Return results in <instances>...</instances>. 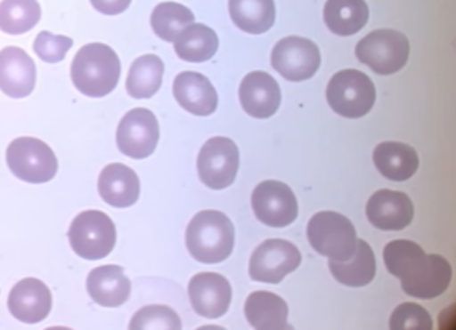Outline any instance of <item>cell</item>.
Wrapping results in <instances>:
<instances>
[{"mask_svg": "<svg viewBox=\"0 0 456 330\" xmlns=\"http://www.w3.org/2000/svg\"><path fill=\"white\" fill-rule=\"evenodd\" d=\"M387 270L402 281V289L417 299H435L450 287L453 270L440 254H427L420 245L396 239L385 245Z\"/></svg>", "mask_w": 456, "mask_h": 330, "instance_id": "1", "label": "cell"}, {"mask_svg": "<svg viewBox=\"0 0 456 330\" xmlns=\"http://www.w3.org/2000/svg\"><path fill=\"white\" fill-rule=\"evenodd\" d=\"M188 295L196 314L206 318H219L228 312L232 289L224 276L201 272L188 284Z\"/></svg>", "mask_w": 456, "mask_h": 330, "instance_id": "14", "label": "cell"}, {"mask_svg": "<svg viewBox=\"0 0 456 330\" xmlns=\"http://www.w3.org/2000/svg\"><path fill=\"white\" fill-rule=\"evenodd\" d=\"M234 226L226 214L215 209L198 213L186 228V247L196 261L217 264L234 249Z\"/></svg>", "mask_w": 456, "mask_h": 330, "instance_id": "3", "label": "cell"}, {"mask_svg": "<svg viewBox=\"0 0 456 330\" xmlns=\"http://www.w3.org/2000/svg\"><path fill=\"white\" fill-rule=\"evenodd\" d=\"M300 251L284 239H269L252 253L249 276L252 281L279 284L300 266Z\"/></svg>", "mask_w": 456, "mask_h": 330, "instance_id": "13", "label": "cell"}, {"mask_svg": "<svg viewBox=\"0 0 456 330\" xmlns=\"http://www.w3.org/2000/svg\"><path fill=\"white\" fill-rule=\"evenodd\" d=\"M413 214L411 199L400 191L380 189L367 203V218L373 228L382 231H402L409 228Z\"/></svg>", "mask_w": 456, "mask_h": 330, "instance_id": "15", "label": "cell"}, {"mask_svg": "<svg viewBox=\"0 0 456 330\" xmlns=\"http://www.w3.org/2000/svg\"><path fill=\"white\" fill-rule=\"evenodd\" d=\"M271 63L289 82H305L321 68V52L309 38L286 37L273 49Z\"/></svg>", "mask_w": 456, "mask_h": 330, "instance_id": "10", "label": "cell"}, {"mask_svg": "<svg viewBox=\"0 0 456 330\" xmlns=\"http://www.w3.org/2000/svg\"><path fill=\"white\" fill-rule=\"evenodd\" d=\"M175 50L181 60L201 63L216 55L219 38L213 28L205 24H191L175 38Z\"/></svg>", "mask_w": 456, "mask_h": 330, "instance_id": "27", "label": "cell"}, {"mask_svg": "<svg viewBox=\"0 0 456 330\" xmlns=\"http://www.w3.org/2000/svg\"><path fill=\"white\" fill-rule=\"evenodd\" d=\"M37 82L36 61L20 47L0 50V90L11 98L28 97Z\"/></svg>", "mask_w": 456, "mask_h": 330, "instance_id": "16", "label": "cell"}, {"mask_svg": "<svg viewBox=\"0 0 456 330\" xmlns=\"http://www.w3.org/2000/svg\"><path fill=\"white\" fill-rule=\"evenodd\" d=\"M86 291L102 307H120L128 301L132 282L120 266H100L90 270L86 278Z\"/></svg>", "mask_w": 456, "mask_h": 330, "instance_id": "21", "label": "cell"}, {"mask_svg": "<svg viewBox=\"0 0 456 330\" xmlns=\"http://www.w3.org/2000/svg\"><path fill=\"white\" fill-rule=\"evenodd\" d=\"M120 75V59L105 44H88L82 47L70 67L73 85L85 97H107L118 85Z\"/></svg>", "mask_w": 456, "mask_h": 330, "instance_id": "2", "label": "cell"}, {"mask_svg": "<svg viewBox=\"0 0 456 330\" xmlns=\"http://www.w3.org/2000/svg\"><path fill=\"white\" fill-rule=\"evenodd\" d=\"M165 63L158 55H142L133 61L126 78V92L136 100L157 95L163 84Z\"/></svg>", "mask_w": 456, "mask_h": 330, "instance_id": "28", "label": "cell"}, {"mask_svg": "<svg viewBox=\"0 0 456 330\" xmlns=\"http://www.w3.org/2000/svg\"><path fill=\"white\" fill-rule=\"evenodd\" d=\"M98 193L113 208H130L140 197V178L130 166L111 163L100 173Z\"/></svg>", "mask_w": 456, "mask_h": 330, "instance_id": "20", "label": "cell"}, {"mask_svg": "<svg viewBox=\"0 0 456 330\" xmlns=\"http://www.w3.org/2000/svg\"><path fill=\"white\" fill-rule=\"evenodd\" d=\"M69 241L75 254L98 261L109 256L117 245V228L103 211L88 209L72 221Z\"/></svg>", "mask_w": 456, "mask_h": 330, "instance_id": "6", "label": "cell"}, {"mask_svg": "<svg viewBox=\"0 0 456 330\" xmlns=\"http://www.w3.org/2000/svg\"><path fill=\"white\" fill-rule=\"evenodd\" d=\"M327 101L344 118H362L375 105V85L369 75L359 70H342L327 85Z\"/></svg>", "mask_w": 456, "mask_h": 330, "instance_id": "8", "label": "cell"}, {"mask_svg": "<svg viewBox=\"0 0 456 330\" xmlns=\"http://www.w3.org/2000/svg\"><path fill=\"white\" fill-rule=\"evenodd\" d=\"M159 141V125L153 111L133 109L121 118L117 130V145L125 157L148 158L155 153Z\"/></svg>", "mask_w": 456, "mask_h": 330, "instance_id": "12", "label": "cell"}, {"mask_svg": "<svg viewBox=\"0 0 456 330\" xmlns=\"http://www.w3.org/2000/svg\"><path fill=\"white\" fill-rule=\"evenodd\" d=\"M240 107L252 118L265 120L276 115L281 105V88L265 72H251L242 78L240 86Z\"/></svg>", "mask_w": 456, "mask_h": 330, "instance_id": "17", "label": "cell"}, {"mask_svg": "<svg viewBox=\"0 0 456 330\" xmlns=\"http://www.w3.org/2000/svg\"><path fill=\"white\" fill-rule=\"evenodd\" d=\"M373 163L375 168L387 180L407 181L419 170L420 159L417 151L409 145L398 141H385L375 148Z\"/></svg>", "mask_w": 456, "mask_h": 330, "instance_id": "22", "label": "cell"}, {"mask_svg": "<svg viewBox=\"0 0 456 330\" xmlns=\"http://www.w3.org/2000/svg\"><path fill=\"white\" fill-rule=\"evenodd\" d=\"M96 12L103 15H120L125 12L133 0H90Z\"/></svg>", "mask_w": 456, "mask_h": 330, "instance_id": "34", "label": "cell"}, {"mask_svg": "<svg viewBox=\"0 0 456 330\" xmlns=\"http://www.w3.org/2000/svg\"><path fill=\"white\" fill-rule=\"evenodd\" d=\"M229 15L242 32L261 36L276 22V4L274 0H229Z\"/></svg>", "mask_w": 456, "mask_h": 330, "instance_id": "26", "label": "cell"}, {"mask_svg": "<svg viewBox=\"0 0 456 330\" xmlns=\"http://www.w3.org/2000/svg\"><path fill=\"white\" fill-rule=\"evenodd\" d=\"M392 330H432V316L413 302H405L396 307L390 318Z\"/></svg>", "mask_w": 456, "mask_h": 330, "instance_id": "32", "label": "cell"}, {"mask_svg": "<svg viewBox=\"0 0 456 330\" xmlns=\"http://www.w3.org/2000/svg\"><path fill=\"white\" fill-rule=\"evenodd\" d=\"M42 19V9L37 0H2L0 2V30L9 36L30 32Z\"/></svg>", "mask_w": 456, "mask_h": 330, "instance_id": "29", "label": "cell"}, {"mask_svg": "<svg viewBox=\"0 0 456 330\" xmlns=\"http://www.w3.org/2000/svg\"><path fill=\"white\" fill-rule=\"evenodd\" d=\"M240 170V149L226 136L208 140L198 155V174L211 189H226Z\"/></svg>", "mask_w": 456, "mask_h": 330, "instance_id": "9", "label": "cell"}, {"mask_svg": "<svg viewBox=\"0 0 456 330\" xmlns=\"http://www.w3.org/2000/svg\"><path fill=\"white\" fill-rule=\"evenodd\" d=\"M329 270L336 278V281L344 286L348 287L369 286L377 274V261H375L372 247L365 241L359 239L354 256L342 262L329 259Z\"/></svg>", "mask_w": 456, "mask_h": 330, "instance_id": "25", "label": "cell"}, {"mask_svg": "<svg viewBox=\"0 0 456 330\" xmlns=\"http://www.w3.org/2000/svg\"><path fill=\"white\" fill-rule=\"evenodd\" d=\"M7 165L15 178L25 183H48L59 172L53 149L32 136L13 140L7 148Z\"/></svg>", "mask_w": 456, "mask_h": 330, "instance_id": "5", "label": "cell"}, {"mask_svg": "<svg viewBox=\"0 0 456 330\" xmlns=\"http://www.w3.org/2000/svg\"><path fill=\"white\" fill-rule=\"evenodd\" d=\"M252 211L256 218L269 228H286L299 214L296 195L288 184L269 180L252 191Z\"/></svg>", "mask_w": 456, "mask_h": 330, "instance_id": "11", "label": "cell"}, {"mask_svg": "<svg viewBox=\"0 0 456 330\" xmlns=\"http://www.w3.org/2000/svg\"><path fill=\"white\" fill-rule=\"evenodd\" d=\"M9 310L20 322L38 324L52 310V293L44 282L27 278L17 282L9 294Z\"/></svg>", "mask_w": 456, "mask_h": 330, "instance_id": "18", "label": "cell"}, {"mask_svg": "<svg viewBox=\"0 0 456 330\" xmlns=\"http://www.w3.org/2000/svg\"><path fill=\"white\" fill-rule=\"evenodd\" d=\"M369 5L365 0H327L324 22L329 30L340 37L359 34L369 22Z\"/></svg>", "mask_w": 456, "mask_h": 330, "instance_id": "24", "label": "cell"}, {"mask_svg": "<svg viewBox=\"0 0 456 330\" xmlns=\"http://www.w3.org/2000/svg\"><path fill=\"white\" fill-rule=\"evenodd\" d=\"M130 329L180 330L181 318L173 309L167 306L143 307L133 316Z\"/></svg>", "mask_w": 456, "mask_h": 330, "instance_id": "31", "label": "cell"}, {"mask_svg": "<svg viewBox=\"0 0 456 330\" xmlns=\"http://www.w3.org/2000/svg\"><path fill=\"white\" fill-rule=\"evenodd\" d=\"M307 237L321 256L347 261L357 249V233L352 221L334 211L314 214L307 224Z\"/></svg>", "mask_w": 456, "mask_h": 330, "instance_id": "4", "label": "cell"}, {"mask_svg": "<svg viewBox=\"0 0 456 330\" xmlns=\"http://www.w3.org/2000/svg\"><path fill=\"white\" fill-rule=\"evenodd\" d=\"M151 28L165 42H175L181 32L194 24V13L176 2H161L151 13Z\"/></svg>", "mask_w": 456, "mask_h": 330, "instance_id": "30", "label": "cell"}, {"mask_svg": "<svg viewBox=\"0 0 456 330\" xmlns=\"http://www.w3.org/2000/svg\"><path fill=\"white\" fill-rule=\"evenodd\" d=\"M173 95L181 109L196 117H209L217 109L216 88L205 75L183 72L173 82Z\"/></svg>", "mask_w": 456, "mask_h": 330, "instance_id": "19", "label": "cell"}, {"mask_svg": "<svg viewBox=\"0 0 456 330\" xmlns=\"http://www.w3.org/2000/svg\"><path fill=\"white\" fill-rule=\"evenodd\" d=\"M410 55L409 38L390 28L373 30L362 38L355 47L357 60L370 67L375 74L392 75L400 72Z\"/></svg>", "mask_w": 456, "mask_h": 330, "instance_id": "7", "label": "cell"}, {"mask_svg": "<svg viewBox=\"0 0 456 330\" xmlns=\"http://www.w3.org/2000/svg\"><path fill=\"white\" fill-rule=\"evenodd\" d=\"M244 314L249 326L257 330L290 329L288 324L289 307L282 297L267 291L252 293L246 306Z\"/></svg>", "mask_w": 456, "mask_h": 330, "instance_id": "23", "label": "cell"}, {"mask_svg": "<svg viewBox=\"0 0 456 330\" xmlns=\"http://www.w3.org/2000/svg\"><path fill=\"white\" fill-rule=\"evenodd\" d=\"M73 40L65 36H53L50 32H40L34 42V52L40 60L59 63L65 59L67 52L72 49Z\"/></svg>", "mask_w": 456, "mask_h": 330, "instance_id": "33", "label": "cell"}]
</instances>
